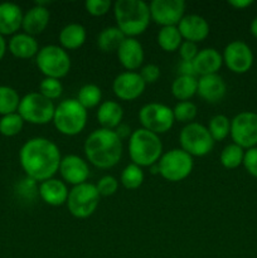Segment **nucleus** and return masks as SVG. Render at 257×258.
<instances>
[{
  "instance_id": "obj_36",
  "label": "nucleus",
  "mask_w": 257,
  "mask_h": 258,
  "mask_svg": "<svg viewBox=\"0 0 257 258\" xmlns=\"http://www.w3.org/2000/svg\"><path fill=\"white\" fill-rule=\"evenodd\" d=\"M173 112L175 121L186 125V123L194 122V118L198 115V107L191 101H181L174 106Z\"/></svg>"
},
{
  "instance_id": "obj_34",
  "label": "nucleus",
  "mask_w": 257,
  "mask_h": 258,
  "mask_svg": "<svg viewBox=\"0 0 257 258\" xmlns=\"http://www.w3.org/2000/svg\"><path fill=\"white\" fill-rule=\"evenodd\" d=\"M207 128L214 141H222L231 133V120L226 115H214L209 120Z\"/></svg>"
},
{
  "instance_id": "obj_39",
  "label": "nucleus",
  "mask_w": 257,
  "mask_h": 258,
  "mask_svg": "<svg viewBox=\"0 0 257 258\" xmlns=\"http://www.w3.org/2000/svg\"><path fill=\"white\" fill-rule=\"evenodd\" d=\"M95 185L101 197H111L117 191L118 180L112 175H103Z\"/></svg>"
},
{
  "instance_id": "obj_48",
  "label": "nucleus",
  "mask_w": 257,
  "mask_h": 258,
  "mask_svg": "<svg viewBox=\"0 0 257 258\" xmlns=\"http://www.w3.org/2000/svg\"><path fill=\"white\" fill-rule=\"evenodd\" d=\"M249 32L254 38H257V17L253 18V20L249 24Z\"/></svg>"
},
{
  "instance_id": "obj_3",
  "label": "nucleus",
  "mask_w": 257,
  "mask_h": 258,
  "mask_svg": "<svg viewBox=\"0 0 257 258\" xmlns=\"http://www.w3.org/2000/svg\"><path fill=\"white\" fill-rule=\"evenodd\" d=\"M116 27L127 38L141 35L151 22L149 4L144 0H117L113 3Z\"/></svg>"
},
{
  "instance_id": "obj_19",
  "label": "nucleus",
  "mask_w": 257,
  "mask_h": 258,
  "mask_svg": "<svg viewBox=\"0 0 257 258\" xmlns=\"http://www.w3.org/2000/svg\"><path fill=\"white\" fill-rule=\"evenodd\" d=\"M70 189L62 179L50 178L39 183L38 194L45 204L50 207H60L67 203Z\"/></svg>"
},
{
  "instance_id": "obj_46",
  "label": "nucleus",
  "mask_w": 257,
  "mask_h": 258,
  "mask_svg": "<svg viewBox=\"0 0 257 258\" xmlns=\"http://www.w3.org/2000/svg\"><path fill=\"white\" fill-rule=\"evenodd\" d=\"M253 4V2L252 0H229L228 2V5H231V7H233L234 9H246V8L251 7V5Z\"/></svg>"
},
{
  "instance_id": "obj_17",
  "label": "nucleus",
  "mask_w": 257,
  "mask_h": 258,
  "mask_svg": "<svg viewBox=\"0 0 257 258\" xmlns=\"http://www.w3.org/2000/svg\"><path fill=\"white\" fill-rule=\"evenodd\" d=\"M116 53L118 62L126 71L136 72V70L143 67L145 52L143 44L136 38L126 37Z\"/></svg>"
},
{
  "instance_id": "obj_2",
  "label": "nucleus",
  "mask_w": 257,
  "mask_h": 258,
  "mask_svg": "<svg viewBox=\"0 0 257 258\" xmlns=\"http://www.w3.org/2000/svg\"><path fill=\"white\" fill-rule=\"evenodd\" d=\"M86 159L98 169H110L117 165L122 158V140L115 130L96 128L83 144Z\"/></svg>"
},
{
  "instance_id": "obj_16",
  "label": "nucleus",
  "mask_w": 257,
  "mask_h": 258,
  "mask_svg": "<svg viewBox=\"0 0 257 258\" xmlns=\"http://www.w3.org/2000/svg\"><path fill=\"white\" fill-rule=\"evenodd\" d=\"M58 171L62 176V180L72 186L87 183L90 176V166L87 161L75 154L62 156Z\"/></svg>"
},
{
  "instance_id": "obj_23",
  "label": "nucleus",
  "mask_w": 257,
  "mask_h": 258,
  "mask_svg": "<svg viewBox=\"0 0 257 258\" xmlns=\"http://www.w3.org/2000/svg\"><path fill=\"white\" fill-rule=\"evenodd\" d=\"M223 64V57L216 48H203L199 49L198 54L193 60L196 75L202 76L216 75Z\"/></svg>"
},
{
  "instance_id": "obj_44",
  "label": "nucleus",
  "mask_w": 257,
  "mask_h": 258,
  "mask_svg": "<svg viewBox=\"0 0 257 258\" xmlns=\"http://www.w3.org/2000/svg\"><path fill=\"white\" fill-rule=\"evenodd\" d=\"M178 73L179 76H193V77H197L193 62H186V60H180V63L178 64Z\"/></svg>"
},
{
  "instance_id": "obj_10",
  "label": "nucleus",
  "mask_w": 257,
  "mask_h": 258,
  "mask_svg": "<svg viewBox=\"0 0 257 258\" xmlns=\"http://www.w3.org/2000/svg\"><path fill=\"white\" fill-rule=\"evenodd\" d=\"M158 166L161 178L171 183H178L190 175L194 168V160L193 156L180 148L171 149L163 153L158 161Z\"/></svg>"
},
{
  "instance_id": "obj_7",
  "label": "nucleus",
  "mask_w": 257,
  "mask_h": 258,
  "mask_svg": "<svg viewBox=\"0 0 257 258\" xmlns=\"http://www.w3.org/2000/svg\"><path fill=\"white\" fill-rule=\"evenodd\" d=\"M214 143L216 141L211 136L207 126L196 121L186 123L179 133L180 149L193 158H203L208 155L213 150Z\"/></svg>"
},
{
  "instance_id": "obj_4",
  "label": "nucleus",
  "mask_w": 257,
  "mask_h": 258,
  "mask_svg": "<svg viewBox=\"0 0 257 258\" xmlns=\"http://www.w3.org/2000/svg\"><path fill=\"white\" fill-rule=\"evenodd\" d=\"M163 151L160 136L143 127L133 131L128 139V155L133 164L140 168H150L158 163Z\"/></svg>"
},
{
  "instance_id": "obj_26",
  "label": "nucleus",
  "mask_w": 257,
  "mask_h": 258,
  "mask_svg": "<svg viewBox=\"0 0 257 258\" xmlns=\"http://www.w3.org/2000/svg\"><path fill=\"white\" fill-rule=\"evenodd\" d=\"M86 38H87L86 28L80 23H71V24L65 25L58 35L60 47L67 52L82 47L86 42Z\"/></svg>"
},
{
  "instance_id": "obj_31",
  "label": "nucleus",
  "mask_w": 257,
  "mask_h": 258,
  "mask_svg": "<svg viewBox=\"0 0 257 258\" xmlns=\"http://www.w3.org/2000/svg\"><path fill=\"white\" fill-rule=\"evenodd\" d=\"M20 100L22 97L17 90L10 86L0 85V115L5 116L18 112Z\"/></svg>"
},
{
  "instance_id": "obj_32",
  "label": "nucleus",
  "mask_w": 257,
  "mask_h": 258,
  "mask_svg": "<svg viewBox=\"0 0 257 258\" xmlns=\"http://www.w3.org/2000/svg\"><path fill=\"white\" fill-rule=\"evenodd\" d=\"M145 180V174H144L143 168H140L136 164H128L123 168L120 175V183L122 184L123 188L128 190H135L140 188Z\"/></svg>"
},
{
  "instance_id": "obj_33",
  "label": "nucleus",
  "mask_w": 257,
  "mask_h": 258,
  "mask_svg": "<svg viewBox=\"0 0 257 258\" xmlns=\"http://www.w3.org/2000/svg\"><path fill=\"white\" fill-rule=\"evenodd\" d=\"M244 158V149L236 144H228L223 148L219 155V161L226 169H237L242 165Z\"/></svg>"
},
{
  "instance_id": "obj_37",
  "label": "nucleus",
  "mask_w": 257,
  "mask_h": 258,
  "mask_svg": "<svg viewBox=\"0 0 257 258\" xmlns=\"http://www.w3.org/2000/svg\"><path fill=\"white\" fill-rule=\"evenodd\" d=\"M38 92L50 101L58 100L63 93V85L60 80H57V78L44 77L40 81Z\"/></svg>"
},
{
  "instance_id": "obj_38",
  "label": "nucleus",
  "mask_w": 257,
  "mask_h": 258,
  "mask_svg": "<svg viewBox=\"0 0 257 258\" xmlns=\"http://www.w3.org/2000/svg\"><path fill=\"white\" fill-rule=\"evenodd\" d=\"M38 183L33 179L25 178L20 179L19 181L15 185V191H17L18 196L22 199H25V201H33L35 197H39L38 194Z\"/></svg>"
},
{
  "instance_id": "obj_6",
  "label": "nucleus",
  "mask_w": 257,
  "mask_h": 258,
  "mask_svg": "<svg viewBox=\"0 0 257 258\" xmlns=\"http://www.w3.org/2000/svg\"><path fill=\"white\" fill-rule=\"evenodd\" d=\"M35 63L44 77L60 80L71 71V57L60 45L48 44L40 48L35 55Z\"/></svg>"
},
{
  "instance_id": "obj_22",
  "label": "nucleus",
  "mask_w": 257,
  "mask_h": 258,
  "mask_svg": "<svg viewBox=\"0 0 257 258\" xmlns=\"http://www.w3.org/2000/svg\"><path fill=\"white\" fill-rule=\"evenodd\" d=\"M49 19L50 13L48 10V8L34 4V7H32L24 13L22 29L27 34L35 37V35L44 32L45 28L49 24Z\"/></svg>"
},
{
  "instance_id": "obj_25",
  "label": "nucleus",
  "mask_w": 257,
  "mask_h": 258,
  "mask_svg": "<svg viewBox=\"0 0 257 258\" xmlns=\"http://www.w3.org/2000/svg\"><path fill=\"white\" fill-rule=\"evenodd\" d=\"M98 123L102 128L115 130L123 118V108L118 102L112 100H107L101 102L96 112Z\"/></svg>"
},
{
  "instance_id": "obj_12",
  "label": "nucleus",
  "mask_w": 257,
  "mask_h": 258,
  "mask_svg": "<svg viewBox=\"0 0 257 258\" xmlns=\"http://www.w3.org/2000/svg\"><path fill=\"white\" fill-rule=\"evenodd\" d=\"M231 135L233 144L242 149L257 146V113L243 111L231 120Z\"/></svg>"
},
{
  "instance_id": "obj_42",
  "label": "nucleus",
  "mask_w": 257,
  "mask_h": 258,
  "mask_svg": "<svg viewBox=\"0 0 257 258\" xmlns=\"http://www.w3.org/2000/svg\"><path fill=\"white\" fill-rule=\"evenodd\" d=\"M242 165L247 170L249 175L257 178V146L256 148L247 149L244 151V158Z\"/></svg>"
},
{
  "instance_id": "obj_43",
  "label": "nucleus",
  "mask_w": 257,
  "mask_h": 258,
  "mask_svg": "<svg viewBox=\"0 0 257 258\" xmlns=\"http://www.w3.org/2000/svg\"><path fill=\"white\" fill-rule=\"evenodd\" d=\"M178 50L181 60H186V62H193L199 52L197 43L188 42V40H183Z\"/></svg>"
},
{
  "instance_id": "obj_41",
  "label": "nucleus",
  "mask_w": 257,
  "mask_h": 258,
  "mask_svg": "<svg viewBox=\"0 0 257 258\" xmlns=\"http://www.w3.org/2000/svg\"><path fill=\"white\" fill-rule=\"evenodd\" d=\"M139 75L141 76V78L144 80V82L146 85H150V83H155L156 81L160 77V68L159 66L154 64V63H148V64L143 66L139 71Z\"/></svg>"
},
{
  "instance_id": "obj_1",
  "label": "nucleus",
  "mask_w": 257,
  "mask_h": 258,
  "mask_svg": "<svg viewBox=\"0 0 257 258\" xmlns=\"http://www.w3.org/2000/svg\"><path fill=\"white\" fill-rule=\"evenodd\" d=\"M62 160L57 144L47 138H32L19 150V163L25 176L38 183L54 178Z\"/></svg>"
},
{
  "instance_id": "obj_21",
  "label": "nucleus",
  "mask_w": 257,
  "mask_h": 258,
  "mask_svg": "<svg viewBox=\"0 0 257 258\" xmlns=\"http://www.w3.org/2000/svg\"><path fill=\"white\" fill-rule=\"evenodd\" d=\"M23 17L24 13L18 4L10 2L0 3V34L3 37L17 34L22 28Z\"/></svg>"
},
{
  "instance_id": "obj_20",
  "label": "nucleus",
  "mask_w": 257,
  "mask_h": 258,
  "mask_svg": "<svg viewBox=\"0 0 257 258\" xmlns=\"http://www.w3.org/2000/svg\"><path fill=\"white\" fill-rule=\"evenodd\" d=\"M227 85L223 78L216 75L202 76L198 78V91L197 95L208 103H217L226 96Z\"/></svg>"
},
{
  "instance_id": "obj_11",
  "label": "nucleus",
  "mask_w": 257,
  "mask_h": 258,
  "mask_svg": "<svg viewBox=\"0 0 257 258\" xmlns=\"http://www.w3.org/2000/svg\"><path fill=\"white\" fill-rule=\"evenodd\" d=\"M139 121L145 130L151 131L156 135L168 133L174 126L173 108L164 103L149 102L139 111Z\"/></svg>"
},
{
  "instance_id": "obj_45",
  "label": "nucleus",
  "mask_w": 257,
  "mask_h": 258,
  "mask_svg": "<svg viewBox=\"0 0 257 258\" xmlns=\"http://www.w3.org/2000/svg\"><path fill=\"white\" fill-rule=\"evenodd\" d=\"M115 133L117 134V136L121 139V140H125V139H130L133 131H131L130 126L126 125V123L121 122L120 125L115 128Z\"/></svg>"
},
{
  "instance_id": "obj_30",
  "label": "nucleus",
  "mask_w": 257,
  "mask_h": 258,
  "mask_svg": "<svg viewBox=\"0 0 257 258\" xmlns=\"http://www.w3.org/2000/svg\"><path fill=\"white\" fill-rule=\"evenodd\" d=\"M76 100L86 108H95L98 107L102 102V91L95 83H87L83 85L82 87L78 90L77 97Z\"/></svg>"
},
{
  "instance_id": "obj_28",
  "label": "nucleus",
  "mask_w": 257,
  "mask_h": 258,
  "mask_svg": "<svg viewBox=\"0 0 257 258\" xmlns=\"http://www.w3.org/2000/svg\"><path fill=\"white\" fill-rule=\"evenodd\" d=\"M125 34L118 29L116 25L112 27H106L98 33L97 35V45L102 52L108 53L113 52L120 48L122 42L125 40Z\"/></svg>"
},
{
  "instance_id": "obj_35",
  "label": "nucleus",
  "mask_w": 257,
  "mask_h": 258,
  "mask_svg": "<svg viewBox=\"0 0 257 258\" xmlns=\"http://www.w3.org/2000/svg\"><path fill=\"white\" fill-rule=\"evenodd\" d=\"M24 126V120L18 112L2 116L0 118V134L7 138L17 136Z\"/></svg>"
},
{
  "instance_id": "obj_27",
  "label": "nucleus",
  "mask_w": 257,
  "mask_h": 258,
  "mask_svg": "<svg viewBox=\"0 0 257 258\" xmlns=\"http://www.w3.org/2000/svg\"><path fill=\"white\" fill-rule=\"evenodd\" d=\"M198 91V78L193 76H178L171 83V93L174 97L181 101H189Z\"/></svg>"
},
{
  "instance_id": "obj_9",
  "label": "nucleus",
  "mask_w": 257,
  "mask_h": 258,
  "mask_svg": "<svg viewBox=\"0 0 257 258\" xmlns=\"http://www.w3.org/2000/svg\"><path fill=\"white\" fill-rule=\"evenodd\" d=\"M100 199L101 196L95 184L87 181L70 189L66 206L75 218L86 219L95 213L100 204Z\"/></svg>"
},
{
  "instance_id": "obj_40",
  "label": "nucleus",
  "mask_w": 257,
  "mask_h": 258,
  "mask_svg": "<svg viewBox=\"0 0 257 258\" xmlns=\"http://www.w3.org/2000/svg\"><path fill=\"white\" fill-rule=\"evenodd\" d=\"M112 3L110 0H87L85 8L87 13L92 17H102L110 12Z\"/></svg>"
},
{
  "instance_id": "obj_24",
  "label": "nucleus",
  "mask_w": 257,
  "mask_h": 258,
  "mask_svg": "<svg viewBox=\"0 0 257 258\" xmlns=\"http://www.w3.org/2000/svg\"><path fill=\"white\" fill-rule=\"evenodd\" d=\"M8 49L14 57L20 59H29L37 55L40 48L35 37L23 32L12 35L8 42Z\"/></svg>"
},
{
  "instance_id": "obj_47",
  "label": "nucleus",
  "mask_w": 257,
  "mask_h": 258,
  "mask_svg": "<svg viewBox=\"0 0 257 258\" xmlns=\"http://www.w3.org/2000/svg\"><path fill=\"white\" fill-rule=\"evenodd\" d=\"M7 49H8L7 40H5V38L0 34V60L4 58L5 53H7Z\"/></svg>"
},
{
  "instance_id": "obj_15",
  "label": "nucleus",
  "mask_w": 257,
  "mask_h": 258,
  "mask_svg": "<svg viewBox=\"0 0 257 258\" xmlns=\"http://www.w3.org/2000/svg\"><path fill=\"white\" fill-rule=\"evenodd\" d=\"M146 88V83L139 75V72L118 73L112 82V91L118 100L134 101L140 97Z\"/></svg>"
},
{
  "instance_id": "obj_49",
  "label": "nucleus",
  "mask_w": 257,
  "mask_h": 258,
  "mask_svg": "<svg viewBox=\"0 0 257 258\" xmlns=\"http://www.w3.org/2000/svg\"><path fill=\"white\" fill-rule=\"evenodd\" d=\"M151 170V174H159V166H158V163L154 164V165H151L150 168H149Z\"/></svg>"
},
{
  "instance_id": "obj_14",
  "label": "nucleus",
  "mask_w": 257,
  "mask_h": 258,
  "mask_svg": "<svg viewBox=\"0 0 257 258\" xmlns=\"http://www.w3.org/2000/svg\"><path fill=\"white\" fill-rule=\"evenodd\" d=\"M223 63L231 72L242 75L251 70L253 64V53L249 45L242 40H233L224 48Z\"/></svg>"
},
{
  "instance_id": "obj_5",
  "label": "nucleus",
  "mask_w": 257,
  "mask_h": 258,
  "mask_svg": "<svg viewBox=\"0 0 257 258\" xmlns=\"http://www.w3.org/2000/svg\"><path fill=\"white\" fill-rule=\"evenodd\" d=\"M87 110L76 98H66L55 106L53 125L65 136H76L87 125Z\"/></svg>"
},
{
  "instance_id": "obj_13",
  "label": "nucleus",
  "mask_w": 257,
  "mask_h": 258,
  "mask_svg": "<svg viewBox=\"0 0 257 258\" xmlns=\"http://www.w3.org/2000/svg\"><path fill=\"white\" fill-rule=\"evenodd\" d=\"M184 0H153L149 4L150 17L160 27H176L185 13Z\"/></svg>"
},
{
  "instance_id": "obj_29",
  "label": "nucleus",
  "mask_w": 257,
  "mask_h": 258,
  "mask_svg": "<svg viewBox=\"0 0 257 258\" xmlns=\"http://www.w3.org/2000/svg\"><path fill=\"white\" fill-rule=\"evenodd\" d=\"M156 42L164 52H175L183 43L178 27H161L156 35Z\"/></svg>"
},
{
  "instance_id": "obj_8",
  "label": "nucleus",
  "mask_w": 257,
  "mask_h": 258,
  "mask_svg": "<svg viewBox=\"0 0 257 258\" xmlns=\"http://www.w3.org/2000/svg\"><path fill=\"white\" fill-rule=\"evenodd\" d=\"M55 106L53 101L48 100L39 92H29L20 100L18 113L24 122L32 125H47L52 122Z\"/></svg>"
},
{
  "instance_id": "obj_18",
  "label": "nucleus",
  "mask_w": 257,
  "mask_h": 258,
  "mask_svg": "<svg viewBox=\"0 0 257 258\" xmlns=\"http://www.w3.org/2000/svg\"><path fill=\"white\" fill-rule=\"evenodd\" d=\"M176 27L183 37V40H188V42H203L209 35L208 22L206 18L198 14L184 15Z\"/></svg>"
}]
</instances>
